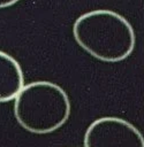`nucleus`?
<instances>
[{"label": "nucleus", "mask_w": 144, "mask_h": 147, "mask_svg": "<svg viewBox=\"0 0 144 147\" xmlns=\"http://www.w3.org/2000/svg\"><path fill=\"white\" fill-rule=\"evenodd\" d=\"M75 41L97 60L119 62L135 48L136 37L131 24L119 13L97 9L81 15L73 25Z\"/></svg>", "instance_id": "1"}, {"label": "nucleus", "mask_w": 144, "mask_h": 147, "mask_svg": "<svg viewBox=\"0 0 144 147\" xmlns=\"http://www.w3.org/2000/svg\"><path fill=\"white\" fill-rule=\"evenodd\" d=\"M14 115L25 131L35 134L51 133L68 121L69 96L55 83L32 82L24 85L14 99Z\"/></svg>", "instance_id": "2"}, {"label": "nucleus", "mask_w": 144, "mask_h": 147, "mask_svg": "<svg viewBox=\"0 0 144 147\" xmlns=\"http://www.w3.org/2000/svg\"><path fill=\"white\" fill-rule=\"evenodd\" d=\"M84 147H144V136L127 119L105 116L94 119L86 129Z\"/></svg>", "instance_id": "3"}, {"label": "nucleus", "mask_w": 144, "mask_h": 147, "mask_svg": "<svg viewBox=\"0 0 144 147\" xmlns=\"http://www.w3.org/2000/svg\"><path fill=\"white\" fill-rule=\"evenodd\" d=\"M24 86L20 63L8 53L0 51V102L14 100Z\"/></svg>", "instance_id": "4"}, {"label": "nucleus", "mask_w": 144, "mask_h": 147, "mask_svg": "<svg viewBox=\"0 0 144 147\" xmlns=\"http://www.w3.org/2000/svg\"><path fill=\"white\" fill-rule=\"evenodd\" d=\"M20 0H0V8H6L9 7L12 5H15L16 2H18Z\"/></svg>", "instance_id": "5"}]
</instances>
